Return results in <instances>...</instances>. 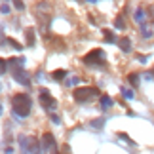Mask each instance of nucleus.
<instances>
[{
  "label": "nucleus",
  "mask_w": 154,
  "mask_h": 154,
  "mask_svg": "<svg viewBox=\"0 0 154 154\" xmlns=\"http://www.w3.org/2000/svg\"><path fill=\"white\" fill-rule=\"evenodd\" d=\"M11 106H14V112L15 116L19 118H27L29 114H31V97L27 95V93H15L14 97H11Z\"/></svg>",
  "instance_id": "nucleus-1"
},
{
  "label": "nucleus",
  "mask_w": 154,
  "mask_h": 154,
  "mask_svg": "<svg viewBox=\"0 0 154 154\" xmlns=\"http://www.w3.org/2000/svg\"><path fill=\"white\" fill-rule=\"evenodd\" d=\"M19 149L23 154H42V143L36 137H25L21 135L19 137Z\"/></svg>",
  "instance_id": "nucleus-2"
},
{
  "label": "nucleus",
  "mask_w": 154,
  "mask_h": 154,
  "mask_svg": "<svg viewBox=\"0 0 154 154\" xmlns=\"http://www.w3.org/2000/svg\"><path fill=\"white\" fill-rule=\"evenodd\" d=\"M97 95H99L97 88H76L74 93H72V97H74L76 103H90Z\"/></svg>",
  "instance_id": "nucleus-3"
},
{
  "label": "nucleus",
  "mask_w": 154,
  "mask_h": 154,
  "mask_svg": "<svg viewBox=\"0 0 154 154\" xmlns=\"http://www.w3.org/2000/svg\"><path fill=\"white\" fill-rule=\"evenodd\" d=\"M38 99H40V105L44 106L46 110H55V106H57V101L55 99L51 97V93L46 90V88H42V90H40V95H38Z\"/></svg>",
  "instance_id": "nucleus-4"
},
{
  "label": "nucleus",
  "mask_w": 154,
  "mask_h": 154,
  "mask_svg": "<svg viewBox=\"0 0 154 154\" xmlns=\"http://www.w3.org/2000/svg\"><path fill=\"white\" fill-rule=\"evenodd\" d=\"M105 59V51L101 48H97V50H91L90 53H86L84 59H82V63L84 65H99Z\"/></svg>",
  "instance_id": "nucleus-5"
},
{
  "label": "nucleus",
  "mask_w": 154,
  "mask_h": 154,
  "mask_svg": "<svg viewBox=\"0 0 154 154\" xmlns=\"http://www.w3.org/2000/svg\"><path fill=\"white\" fill-rule=\"evenodd\" d=\"M42 150L46 154H55L57 152V143H55V139H53L51 133H44L42 135Z\"/></svg>",
  "instance_id": "nucleus-6"
},
{
  "label": "nucleus",
  "mask_w": 154,
  "mask_h": 154,
  "mask_svg": "<svg viewBox=\"0 0 154 154\" xmlns=\"http://www.w3.org/2000/svg\"><path fill=\"white\" fill-rule=\"evenodd\" d=\"M11 74H14L15 82H19L21 86H25V88L31 86V78H29V74L25 72V69H11Z\"/></svg>",
  "instance_id": "nucleus-7"
},
{
  "label": "nucleus",
  "mask_w": 154,
  "mask_h": 154,
  "mask_svg": "<svg viewBox=\"0 0 154 154\" xmlns=\"http://www.w3.org/2000/svg\"><path fill=\"white\" fill-rule=\"evenodd\" d=\"M118 46H120V50L124 53H129V51H131V38H129V36H122L120 40H118Z\"/></svg>",
  "instance_id": "nucleus-8"
},
{
  "label": "nucleus",
  "mask_w": 154,
  "mask_h": 154,
  "mask_svg": "<svg viewBox=\"0 0 154 154\" xmlns=\"http://www.w3.org/2000/svg\"><path fill=\"white\" fill-rule=\"evenodd\" d=\"M25 38H27V46H34V42H36L34 27H27V29H25Z\"/></svg>",
  "instance_id": "nucleus-9"
},
{
  "label": "nucleus",
  "mask_w": 154,
  "mask_h": 154,
  "mask_svg": "<svg viewBox=\"0 0 154 154\" xmlns=\"http://www.w3.org/2000/svg\"><path fill=\"white\" fill-rule=\"evenodd\" d=\"M23 63H25V59L23 57H11L8 61V67L10 69H23Z\"/></svg>",
  "instance_id": "nucleus-10"
},
{
  "label": "nucleus",
  "mask_w": 154,
  "mask_h": 154,
  "mask_svg": "<svg viewBox=\"0 0 154 154\" xmlns=\"http://www.w3.org/2000/svg\"><path fill=\"white\" fill-rule=\"evenodd\" d=\"M99 105H101V109L106 110V109H110L112 106V99L109 95H101V99H99Z\"/></svg>",
  "instance_id": "nucleus-11"
},
{
  "label": "nucleus",
  "mask_w": 154,
  "mask_h": 154,
  "mask_svg": "<svg viewBox=\"0 0 154 154\" xmlns=\"http://www.w3.org/2000/svg\"><path fill=\"white\" fill-rule=\"evenodd\" d=\"M103 36H105V40L109 44H114L116 42V36L112 34V31H109V29H103Z\"/></svg>",
  "instance_id": "nucleus-12"
},
{
  "label": "nucleus",
  "mask_w": 154,
  "mask_h": 154,
  "mask_svg": "<svg viewBox=\"0 0 154 154\" xmlns=\"http://www.w3.org/2000/svg\"><path fill=\"white\" fill-rule=\"evenodd\" d=\"M65 76H67V70H63V69H59V70H53V72H51V78L53 80H63L65 78Z\"/></svg>",
  "instance_id": "nucleus-13"
},
{
  "label": "nucleus",
  "mask_w": 154,
  "mask_h": 154,
  "mask_svg": "<svg viewBox=\"0 0 154 154\" xmlns=\"http://www.w3.org/2000/svg\"><path fill=\"white\" fill-rule=\"evenodd\" d=\"M128 82H129V84H131L133 88H137V86H139V74H137V72L128 74Z\"/></svg>",
  "instance_id": "nucleus-14"
},
{
  "label": "nucleus",
  "mask_w": 154,
  "mask_h": 154,
  "mask_svg": "<svg viewBox=\"0 0 154 154\" xmlns=\"http://www.w3.org/2000/svg\"><path fill=\"white\" fill-rule=\"evenodd\" d=\"M6 44H10L11 48L17 50V51H21V50H23V46H21L19 42H17V40H14V38H6Z\"/></svg>",
  "instance_id": "nucleus-15"
},
{
  "label": "nucleus",
  "mask_w": 154,
  "mask_h": 154,
  "mask_svg": "<svg viewBox=\"0 0 154 154\" xmlns=\"http://www.w3.org/2000/svg\"><path fill=\"white\" fill-rule=\"evenodd\" d=\"M135 21H137V23L145 21V10L143 8H137V11H135Z\"/></svg>",
  "instance_id": "nucleus-16"
},
{
  "label": "nucleus",
  "mask_w": 154,
  "mask_h": 154,
  "mask_svg": "<svg viewBox=\"0 0 154 154\" xmlns=\"http://www.w3.org/2000/svg\"><path fill=\"white\" fill-rule=\"evenodd\" d=\"M141 36H143V38H150V36H152V32H150V29L143 25V27H141Z\"/></svg>",
  "instance_id": "nucleus-17"
},
{
  "label": "nucleus",
  "mask_w": 154,
  "mask_h": 154,
  "mask_svg": "<svg viewBox=\"0 0 154 154\" xmlns=\"http://www.w3.org/2000/svg\"><path fill=\"white\" fill-rule=\"evenodd\" d=\"M114 27H116V29H120V31H122V29H126V23H124L122 15H120V17H116V21H114Z\"/></svg>",
  "instance_id": "nucleus-18"
},
{
  "label": "nucleus",
  "mask_w": 154,
  "mask_h": 154,
  "mask_svg": "<svg viewBox=\"0 0 154 154\" xmlns=\"http://www.w3.org/2000/svg\"><path fill=\"white\" fill-rule=\"evenodd\" d=\"M122 95L126 99H133V90H128V88H122Z\"/></svg>",
  "instance_id": "nucleus-19"
},
{
  "label": "nucleus",
  "mask_w": 154,
  "mask_h": 154,
  "mask_svg": "<svg viewBox=\"0 0 154 154\" xmlns=\"http://www.w3.org/2000/svg\"><path fill=\"white\" fill-rule=\"evenodd\" d=\"M6 70H8V61H6V59H2V57H0V74H4Z\"/></svg>",
  "instance_id": "nucleus-20"
},
{
  "label": "nucleus",
  "mask_w": 154,
  "mask_h": 154,
  "mask_svg": "<svg viewBox=\"0 0 154 154\" xmlns=\"http://www.w3.org/2000/svg\"><path fill=\"white\" fill-rule=\"evenodd\" d=\"M11 2H14L15 10H19V11H23V10H25V4H23V0H11Z\"/></svg>",
  "instance_id": "nucleus-21"
},
{
  "label": "nucleus",
  "mask_w": 154,
  "mask_h": 154,
  "mask_svg": "<svg viewBox=\"0 0 154 154\" xmlns=\"http://www.w3.org/2000/svg\"><path fill=\"white\" fill-rule=\"evenodd\" d=\"M91 126H93V128H103V126H105V120H103V118H97V120L91 122Z\"/></svg>",
  "instance_id": "nucleus-22"
},
{
  "label": "nucleus",
  "mask_w": 154,
  "mask_h": 154,
  "mask_svg": "<svg viewBox=\"0 0 154 154\" xmlns=\"http://www.w3.org/2000/svg\"><path fill=\"white\" fill-rule=\"evenodd\" d=\"M118 137H120V139H124V141H126V143H129V145H135L133 141L128 137V133H118Z\"/></svg>",
  "instance_id": "nucleus-23"
},
{
  "label": "nucleus",
  "mask_w": 154,
  "mask_h": 154,
  "mask_svg": "<svg viewBox=\"0 0 154 154\" xmlns=\"http://www.w3.org/2000/svg\"><path fill=\"white\" fill-rule=\"evenodd\" d=\"M78 82H80V78H76V76H74V78H69L67 80V86H76Z\"/></svg>",
  "instance_id": "nucleus-24"
},
{
  "label": "nucleus",
  "mask_w": 154,
  "mask_h": 154,
  "mask_svg": "<svg viewBox=\"0 0 154 154\" xmlns=\"http://www.w3.org/2000/svg\"><path fill=\"white\" fill-rule=\"evenodd\" d=\"M0 11H2V14H8V11H10V6L8 4H2V6H0Z\"/></svg>",
  "instance_id": "nucleus-25"
},
{
  "label": "nucleus",
  "mask_w": 154,
  "mask_h": 154,
  "mask_svg": "<svg viewBox=\"0 0 154 154\" xmlns=\"http://www.w3.org/2000/svg\"><path fill=\"white\" fill-rule=\"evenodd\" d=\"M137 59H139L141 63H146V61H149V57H145V55H137Z\"/></svg>",
  "instance_id": "nucleus-26"
},
{
  "label": "nucleus",
  "mask_w": 154,
  "mask_h": 154,
  "mask_svg": "<svg viewBox=\"0 0 154 154\" xmlns=\"http://www.w3.org/2000/svg\"><path fill=\"white\" fill-rule=\"evenodd\" d=\"M51 122H53V124H59V116H55V114H51Z\"/></svg>",
  "instance_id": "nucleus-27"
},
{
  "label": "nucleus",
  "mask_w": 154,
  "mask_h": 154,
  "mask_svg": "<svg viewBox=\"0 0 154 154\" xmlns=\"http://www.w3.org/2000/svg\"><path fill=\"white\" fill-rule=\"evenodd\" d=\"M88 2H97V0H88Z\"/></svg>",
  "instance_id": "nucleus-28"
},
{
  "label": "nucleus",
  "mask_w": 154,
  "mask_h": 154,
  "mask_svg": "<svg viewBox=\"0 0 154 154\" xmlns=\"http://www.w3.org/2000/svg\"><path fill=\"white\" fill-rule=\"evenodd\" d=\"M0 114H2V105H0Z\"/></svg>",
  "instance_id": "nucleus-29"
},
{
  "label": "nucleus",
  "mask_w": 154,
  "mask_h": 154,
  "mask_svg": "<svg viewBox=\"0 0 154 154\" xmlns=\"http://www.w3.org/2000/svg\"><path fill=\"white\" fill-rule=\"evenodd\" d=\"M55 154H57V152H55Z\"/></svg>",
  "instance_id": "nucleus-30"
}]
</instances>
